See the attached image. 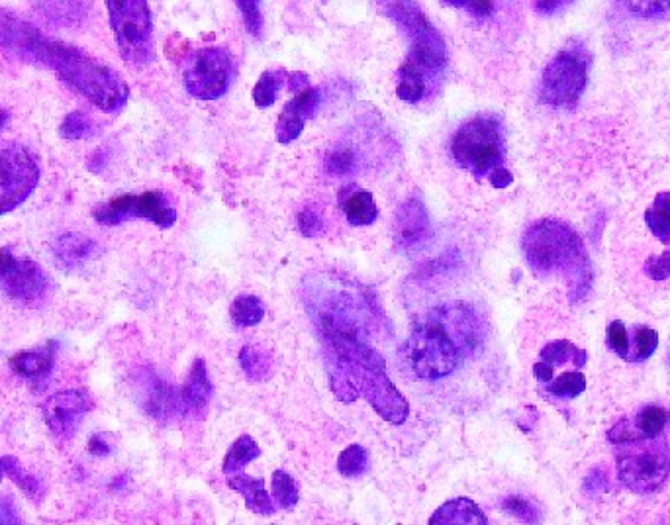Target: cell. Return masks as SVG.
Here are the masks:
<instances>
[{
  "label": "cell",
  "instance_id": "obj_40",
  "mask_svg": "<svg viewBox=\"0 0 670 525\" xmlns=\"http://www.w3.org/2000/svg\"><path fill=\"white\" fill-rule=\"evenodd\" d=\"M296 224H298V230L304 238H318L320 234H324V218L318 210L314 208H304L298 212V218H296Z\"/></svg>",
  "mask_w": 670,
  "mask_h": 525
},
{
  "label": "cell",
  "instance_id": "obj_21",
  "mask_svg": "<svg viewBox=\"0 0 670 525\" xmlns=\"http://www.w3.org/2000/svg\"><path fill=\"white\" fill-rule=\"evenodd\" d=\"M428 525H490L484 512L471 498H455L439 506Z\"/></svg>",
  "mask_w": 670,
  "mask_h": 525
},
{
  "label": "cell",
  "instance_id": "obj_26",
  "mask_svg": "<svg viewBox=\"0 0 670 525\" xmlns=\"http://www.w3.org/2000/svg\"><path fill=\"white\" fill-rule=\"evenodd\" d=\"M326 171L334 177H347L359 171L361 157L353 144H335L326 155Z\"/></svg>",
  "mask_w": 670,
  "mask_h": 525
},
{
  "label": "cell",
  "instance_id": "obj_28",
  "mask_svg": "<svg viewBox=\"0 0 670 525\" xmlns=\"http://www.w3.org/2000/svg\"><path fill=\"white\" fill-rule=\"evenodd\" d=\"M240 365L251 381H265L273 373V359L263 349L245 345L240 351Z\"/></svg>",
  "mask_w": 670,
  "mask_h": 525
},
{
  "label": "cell",
  "instance_id": "obj_15",
  "mask_svg": "<svg viewBox=\"0 0 670 525\" xmlns=\"http://www.w3.org/2000/svg\"><path fill=\"white\" fill-rule=\"evenodd\" d=\"M48 42L49 38L38 28L6 10H0V53H12L28 63L42 65Z\"/></svg>",
  "mask_w": 670,
  "mask_h": 525
},
{
  "label": "cell",
  "instance_id": "obj_10",
  "mask_svg": "<svg viewBox=\"0 0 670 525\" xmlns=\"http://www.w3.org/2000/svg\"><path fill=\"white\" fill-rule=\"evenodd\" d=\"M590 51L588 48L573 40L561 49L551 63L545 67L541 77V98L551 106H573L582 96L588 71H590Z\"/></svg>",
  "mask_w": 670,
  "mask_h": 525
},
{
  "label": "cell",
  "instance_id": "obj_27",
  "mask_svg": "<svg viewBox=\"0 0 670 525\" xmlns=\"http://www.w3.org/2000/svg\"><path fill=\"white\" fill-rule=\"evenodd\" d=\"M645 222L655 238L670 245V191L657 194L651 208L645 212Z\"/></svg>",
  "mask_w": 670,
  "mask_h": 525
},
{
  "label": "cell",
  "instance_id": "obj_8",
  "mask_svg": "<svg viewBox=\"0 0 670 525\" xmlns=\"http://www.w3.org/2000/svg\"><path fill=\"white\" fill-rule=\"evenodd\" d=\"M451 153L455 161L469 169L475 177H484L502 167L504 136L496 116H477L463 124L453 142Z\"/></svg>",
  "mask_w": 670,
  "mask_h": 525
},
{
  "label": "cell",
  "instance_id": "obj_54",
  "mask_svg": "<svg viewBox=\"0 0 670 525\" xmlns=\"http://www.w3.org/2000/svg\"><path fill=\"white\" fill-rule=\"evenodd\" d=\"M6 122H8V112L0 110V128H2V126H6Z\"/></svg>",
  "mask_w": 670,
  "mask_h": 525
},
{
  "label": "cell",
  "instance_id": "obj_2",
  "mask_svg": "<svg viewBox=\"0 0 670 525\" xmlns=\"http://www.w3.org/2000/svg\"><path fill=\"white\" fill-rule=\"evenodd\" d=\"M322 345L328 379L337 400L351 404L363 396L386 422L400 426L408 420L410 406L388 379L386 361L373 345L351 339L322 341Z\"/></svg>",
  "mask_w": 670,
  "mask_h": 525
},
{
  "label": "cell",
  "instance_id": "obj_51",
  "mask_svg": "<svg viewBox=\"0 0 670 525\" xmlns=\"http://www.w3.org/2000/svg\"><path fill=\"white\" fill-rule=\"evenodd\" d=\"M533 375L537 377V381L547 382V384L553 381V369L549 365H545V363L533 365Z\"/></svg>",
  "mask_w": 670,
  "mask_h": 525
},
{
  "label": "cell",
  "instance_id": "obj_33",
  "mask_svg": "<svg viewBox=\"0 0 670 525\" xmlns=\"http://www.w3.org/2000/svg\"><path fill=\"white\" fill-rule=\"evenodd\" d=\"M398 75H400V83H398V89H396V95L398 98H402L404 102H418L422 100V96L426 95V89H428V81L416 73L414 69L402 65L398 69Z\"/></svg>",
  "mask_w": 670,
  "mask_h": 525
},
{
  "label": "cell",
  "instance_id": "obj_36",
  "mask_svg": "<svg viewBox=\"0 0 670 525\" xmlns=\"http://www.w3.org/2000/svg\"><path fill=\"white\" fill-rule=\"evenodd\" d=\"M4 475H8L12 480H16V484H18L28 496H36V494L40 492V484H38V480L32 477V475H28V473L20 467V463H18L16 459H12V457H0V480L4 478Z\"/></svg>",
  "mask_w": 670,
  "mask_h": 525
},
{
  "label": "cell",
  "instance_id": "obj_22",
  "mask_svg": "<svg viewBox=\"0 0 670 525\" xmlns=\"http://www.w3.org/2000/svg\"><path fill=\"white\" fill-rule=\"evenodd\" d=\"M57 343L55 341H49L46 347L38 349V351H24V353H18L10 359V367L24 379H30V381H40V379H46L51 369H53V363H55V349Z\"/></svg>",
  "mask_w": 670,
  "mask_h": 525
},
{
  "label": "cell",
  "instance_id": "obj_46",
  "mask_svg": "<svg viewBox=\"0 0 670 525\" xmlns=\"http://www.w3.org/2000/svg\"><path fill=\"white\" fill-rule=\"evenodd\" d=\"M645 275L653 281L670 279V251H665L657 257H649L645 261Z\"/></svg>",
  "mask_w": 670,
  "mask_h": 525
},
{
  "label": "cell",
  "instance_id": "obj_20",
  "mask_svg": "<svg viewBox=\"0 0 670 525\" xmlns=\"http://www.w3.org/2000/svg\"><path fill=\"white\" fill-rule=\"evenodd\" d=\"M98 251V245L83 234H63L53 243L55 259L67 269H79L91 261Z\"/></svg>",
  "mask_w": 670,
  "mask_h": 525
},
{
  "label": "cell",
  "instance_id": "obj_45",
  "mask_svg": "<svg viewBox=\"0 0 670 525\" xmlns=\"http://www.w3.org/2000/svg\"><path fill=\"white\" fill-rule=\"evenodd\" d=\"M623 6L639 18H659L670 12V2H622Z\"/></svg>",
  "mask_w": 670,
  "mask_h": 525
},
{
  "label": "cell",
  "instance_id": "obj_34",
  "mask_svg": "<svg viewBox=\"0 0 670 525\" xmlns=\"http://www.w3.org/2000/svg\"><path fill=\"white\" fill-rule=\"evenodd\" d=\"M95 132V122L89 114L85 112H71L65 116L61 128H59V134L65 138V140H83V138H89L93 136Z\"/></svg>",
  "mask_w": 670,
  "mask_h": 525
},
{
  "label": "cell",
  "instance_id": "obj_13",
  "mask_svg": "<svg viewBox=\"0 0 670 525\" xmlns=\"http://www.w3.org/2000/svg\"><path fill=\"white\" fill-rule=\"evenodd\" d=\"M232 77L234 61L228 49H198L185 69V87L194 98L216 100L228 93Z\"/></svg>",
  "mask_w": 670,
  "mask_h": 525
},
{
  "label": "cell",
  "instance_id": "obj_1",
  "mask_svg": "<svg viewBox=\"0 0 670 525\" xmlns=\"http://www.w3.org/2000/svg\"><path fill=\"white\" fill-rule=\"evenodd\" d=\"M302 300L322 341L373 345L384 334L386 318L375 294L339 273H310L302 281Z\"/></svg>",
  "mask_w": 670,
  "mask_h": 525
},
{
  "label": "cell",
  "instance_id": "obj_23",
  "mask_svg": "<svg viewBox=\"0 0 670 525\" xmlns=\"http://www.w3.org/2000/svg\"><path fill=\"white\" fill-rule=\"evenodd\" d=\"M230 486L232 490L240 492L245 496V506L255 512V514H263L269 516L275 512L273 500L265 490V482L263 478H251L247 475H238V477L230 478Z\"/></svg>",
  "mask_w": 670,
  "mask_h": 525
},
{
  "label": "cell",
  "instance_id": "obj_3",
  "mask_svg": "<svg viewBox=\"0 0 670 525\" xmlns=\"http://www.w3.org/2000/svg\"><path fill=\"white\" fill-rule=\"evenodd\" d=\"M484 339L482 322L467 304L433 308L404 345L412 371L426 381H437L455 373L467 355L480 349Z\"/></svg>",
  "mask_w": 670,
  "mask_h": 525
},
{
  "label": "cell",
  "instance_id": "obj_14",
  "mask_svg": "<svg viewBox=\"0 0 670 525\" xmlns=\"http://www.w3.org/2000/svg\"><path fill=\"white\" fill-rule=\"evenodd\" d=\"M49 281L42 267L16 255L10 247L0 249V290L16 302L34 304L46 298Z\"/></svg>",
  "mask_w": 670,
  "mask_h": 525
},
{
  "label": "cell",
  "instance_id": "obj_17",
  "mask_svg": "<svg viewBox=\"0 0 670 525\" xmlns=\"http://www.w3.org/2000/svg\"><path fill=\"white\" fill-rule=\"evenodd\" d=\"M91 410V398L81 390H63L46 402L44 414L49 430L59 439H69Z\"/></svg>",
  "mask_w": 670,
  "mask_h": 525
},
{
  "label": "cell",
  "instance_id": "obj_39",
  "mask_svg": "<svg viewBox=\"0 0 670 525\" xmlns=\"http://www.w3.org/2000/svg\"><path fill=\"white\" fill-rule=\"evenodd\" d=\"M304 120H300L298 116H294V114H290V112H287V110H283L281 112V116H279V122H277V140L281 142V144H290V142H294V140H298L300 138V134H302V130H304Z\"/></svg>",
  "mask_w": 670,
  "mask_h": 525
},
{
  "label": "cell",
  "instance_id": "obj_31",
  "mask_svg": "<svg viewBox=\"0 0 670 525\" xmlns=\"http://www.w3.org/2000/svg\"><path fill=\"white\" fill-rule=\"evenodd\" d=\"M285 79H287V73L281 71V69L279 71H265L259 77L255 89H253L255 104L259 108H269L271 104H275V100L279 96V91H281Z\"/></svg>",
  "mask_w": 670,
  "mask_h": 525
},
{
  "label": "cell",
  "instance_id": "obj_5",
  "mask_svg": "<svg viewBox=\"0 0 670 525\" xmlns=\"http://www.w3.org/2000/svg\"><path fill=\"white\" fill-rule=\"evenodd\" d=\"M42 65L53 69L63 83L104 112H120L130 98L126 81L112 67L87 55L83 49L49 40Z\"/></svg>",
  "mask_w": 670,
  "mask_h": 525
},
{
  "label": "cell",
  "instance_id": "obj_16",
  "mask_svg": "<svg viewBox=\"0 0 670 525\" xmlns=\"http://www.w3.org/2000/svg\"><path fill=\"white\" fill-rule=\"evenodd\" d=\"M431 236L430 214L420 196L408 198L394 216V241L406 251H420Z\"/></svg>",
  "mask_w": 670,
  "mask_h": 525
},
{
  "label": "cell",
  "instance_id": "obj_44",
  "mask_svg": "<svg viewBox=\"0 0 670 525\" xmlns=\"http://www.w3.org/2000/svg\"><path fill=\"white\" fill-rule=\"evenodd\" d=\"M38 8L61 22V18H77L79 12H85V2H38Z\"/></svg>",
  "mask_w": 670,
  "mask_h": 525
},
{
  "label": "cell",
  "instance_id": "obj_25",
  "mask_svg": "<svg viewBox=\"0 0 670 525\" xmlns=\"http://www.w3.org/2000/svg\"><path fill=\"white\" fill-rule=\"evenodd\" d=\"M261 455V449L257 445V441L251 435H241L236 439V443L232 445V449L228 451L226 459H224V475H243V469Z\"/></svg>",
  "mask_w": 670,
  "mask_h": 525
},
{
  "label": "cell",
  "instance_id": "obj_12",
  "mask_svg": "<svg viewBox=\"0 0 670 525\" xmlns=\"http://www.w3.org/2000/svg\"><path fill=\"white\" fill-rule=\"evenodd\" d=\"M96 222L116 226L126 220L144 218L159 228H171L177 222V210L163 191H147L142 196L124 194L95 208Z\"/></svg>",
  "mask_w": 670,
  "mask_h": 525
},
{
  "label": "cell",
  "instance_id": "obj_29",
  "mask_svg": "<svg viewBox=\"0 0 670 525\" xmlns=\"http://www.w3.org/2000/svg\"><path fill=\"white\" fill-rule=\"evenodd\" d=\"M230 314H232V320L241 328H253L263 320L265 306L257 296L241 294L234 300Z\"/></svg>",
  "mask_w": 670,
  "mask_h": 525
},
{
  "label": "cell",
  "instance_id": "obj_32",
  "mask_svg": "<svg viewBox=\"0 0 670 525\" xmlns=\"http://www.w3.org/2000/svg\"><path fill=\"white\" fill-rule=\"evenodd\" d=\"M367 467H369V453L363 445L357 443L343 449L337 459V469L343 477H361L367 471Z\"/></svg>",
  "mask_w": 670,
  "mask_h": 525
},
{
  "label": "cell",
  "instance_id": "obj_50",
  "mask_svg": "<svg viewBox=\"0 0 670 525\" xmlns=\"http://www.w3.org/2000/svg\"><path fill=\"white\" fill-rule=\"evenodd\" d=\"M490 183H492L494 189H506L508 185L514 183V177H512V173L508 169L500 167V169H496V171L490 173Z\"/></svg>",
  "mask_w": 670,
  "mask_h": 525
},
{
  "label": "cell",
  "instance_id": "obj_47",
  "mask_svg": "<svg viewBox=\"0 0 670 525\" xmlns=\"http://www.w3.org/2000/svg\"><path fill=\"white\" fill-rule=\"evenodd\" d=\"M443 4H451V6H459L465 8L467 12H471L477 18H488L494 12V2H479V0H447Z\"/></svg>",
  "mask_w": 670,
  "mask_h": 525
},
{
  "label": "cell",
  "instance_id": "obj_49",
  "mask_svg": "<svg viewBox=\"0 0 670 525\" xmlns=\"http://www.w3.org/2000/svg\"><path fill=\"white\" fill-rule=\"evenodd\" d=\"M0 525H22L10 498L0 500Z\"/></svg>",
  "mask_w": 670,
  "mask_h": 525
},
{
  "label": "cell",
  "instance_id": "obj_53",
  "mask_svg": "<svg viewBox=\"0 0 670 525\" xmlns=\"http://www.w3.org/2000/svg\"><path fill=\"white\" fill-rule=\"evenodd\" d=\"M91 451H93L95 455H106L110 449H108V445H104V443L100 441V435H96V437L91 439Z\"/></svg>",
  "mask_w": 670,
  "mask_h": 525
},
{
  "label": "cell",
  "instance_id": "obj_42",
  "mask_svg": "<svg viewBox=\"0 0 670 525\" xmlns=\"http://www.w3.org/2000/svg\"><path fill=\"white\" fill-rule=\"evenodd\" d=\"M606 341H608V347L618 355L627 361L629 357V335H627V330L623 326V322L620 320H614L610 326H608V332H606Z\"/></svg>",
  "mask_w": 670,
  "mask_h": 525
},
{
  "label": "cell",
  "instance_id": "obj_6",
  "mask_svg": "<svg viewBox=\"0 0 670 525\" xmlns=\"http://www.w3.org/2000/svg\"><path fill=\"white\" fill-rule=\"evenodd\" d=\"M608 439L616 447L618 477L627 490L651 494L669 480L670 449L665 435L645 437L627 420H620Z\"/></svg>",
  "mask_w": 670,
  "mask_h": 525
},
{
  "label": "cell",
  "instance_id": "obj_48",
  "mask_svg": "<svg viewBox=\"0 0 670 525\" xmlns=\"http://www.w3.org/2000/svg\"><path fill=\"white\" fill-rule=\"evenodd\" d=\"M308 89H310V79H308V75H304V73H300V71L288 75V91H290L292 95H300V93H304V91H308Z\"/></svg>",
  "mask_w": 670,
  "mask_h": 525
},
{
  "label": "cell",
  "instance_id": "obj_52",
  "mask_svg": "<svg viewBox=\"0 0 670 525\" xmlns=\"http://www.w3.org/2000/svg\"><path fill=\"white\" fill-rule=\"evenodd\" d=\"M565 4H569V2H535V10L541 12V14H555V12L563 10Z\"/></svg>",
  "mask_w": 670,
  "mask_h": 525
},
{
  "label": "cell",
  "instance_id": "obj_24",
  "mask_svg": "<svg viewBox=\"0 0 670 525\" xmlns=\"http://www.w3.org/2000/svg\"><path fill=\"white\" fill-rule=\"evenodd\" d=\"M586 351L584 349H578L575 343L567 341V339H557V341H551L543 347L541 351V363L549 365L551 369L553 367H563L567 363H573L575 367H584L586 365Z\"/></svg>",
  "mask_w": 670,
  "mask_h": 525
},
{
  "label": "cell",
  "instance_id": "obj_18",
  "mask_svg": "<svg viewBox=\"0 0 670 525\" xmlns=\"http://www.w3.org/2000/svg\"><path fill=\"white\" fill-rule=\"evenodd\" d=\"M337 202L351 226H371L379 216L373 194L355 183L339 189Z\"/></svg>",
  "mask_w": 670,
  "mask_h": 525
},
{
  "label": "cell",
  "instance_id": "obj_30",
  "mask_svg": "<svg viewBox=\"0 0 670 525\" xmlns=\"http://www.w3.org/2000/svg\"><path fill=\"white\" fill-rule=\"evenodd\" d=\"M670 422V412L663 406H645L637 420H635V430L639 431L645 437H661L663 431Z\"/></svg>",
  "mask_w": 670,
  "mask_h": 525
},
{
  "label": "cell",
  "instance_id": "obj_9",
  "mask_svg": "<svg viewBox=\"0 0 670 525\" xmlns=\"http://www.w3.org/2000/svg\"><path fill=\"white\" fill-rule=\"evenodd\" d=\"M106 8L122 57L136 67L149 65L155 59L149 4L145 0H108Z\"/></svg>",
  "mask_w": 670,
  "mask_h": 525
},
{
  "label": "cell",
  "instance_id": "obj_37",
  "mask_svg": "<svg viewBox=\"0 0 670 525\" xmlns=\"http://www.w3.org/2000/svg\"><path fill=\"white\" fill-rule=\"evenodd\" d=\"M586 390V377L578 371H569L547 384V392L559 398H576Z\"/></svg>",
  "mask_w": 670,
  "mask_h": 525
},
{
  "label": "cell",
  "instance_id": "obj_7",
  "mask_svg": "<svg viewBox=\"0 0 670 525\" xmlns=\"http://www.w3.org/2000/svg\"><path fill=\"white\" fill-rule=\"evenodd\" d=\"M381 10L392 18L408 36L410 53L402 63L426 81L443 73L447 67V46L441 34L433 28L428 16L416 2H379Z\"/></svg>",
  "mask_w": 670,
  "mask_h": 525
},
{
  "label": "cell",
  "instance_id": "obj_4",
  "mask_svg": "<svg viewBox=\"0 0 670 525\" xmlns=\"http://www.w3.org/2000/svg\"><path fill=\"white\" fill-rule=\"evenodd\" d=\"M522 247L527 265L539 275H561L573 302L584 300L592 287V263L580 236L569 224L541 220L527 228Z\"/></svg>",
  "mask_w": 670,
  "mask_h": 525
},
{
  "label": "cell",
  "instance_id": "obj_38",
  "mask_svg": "<svg viewBox=\"0 0 670 525\" xmlns=\"http://www.w3.org/2000/svg\"><path fill=\"white\" fill-rule=\"evenodd\" d=\"M273 498L281 508H294L298 504V488L294 478L285 471L273 473Z\"/></svg>",
  "mask_w": 670,
  "mask_h": 525
},
{
  "label": "cell",
  "instance_id": "obj_19",
  "mask_svg": "<svg viewBox=\"0 0 670 525\" xmlns=\"http://www.w3.org/2000/svg\"><path fill=\"white\" fill-rule=\"evenodd\" d=\"M212 396V386L206 373V365L202 359H196L192 365L189 381L179 390L181 414H196L202 412Z\"/></svg>",
  "mask_w": 670,
  "mask_h": 525
},
{
  "label": "cell",
  "instance_id": "obj_43",
  "mask_svg": "<svg viewBox=\"0 0 670 525\" xmlns=\"http://www.w3.org/2000/svg\"><path fill=\"white\" fill-rule=\"evenodd\" d=\"M238 8L245 18V28L249 30V34L255 38H261L263 36V16L259 10V2L241 0L238 2Z\"/></svg>",
  "mask_w": 670,
  "mask_h": 525
},
{
  "label": "cell",
  "instance_id": "obj_35",
  "mask_svg": "<svg viewBox=\"0 0 670 525\" xmlns=\"http://www.w3.org/2000/svg\"><path fill=\"white\" fill-rule=\"evenodd\" d=\"M657 345H659V335L655 330H651L647 326H637L635 328V347L629 351L627 361L629 363L647 361L655 353Z\"/></svg>",
  "mask_w": 670,
  "mask_h": 525
},
{
  "label": "cell",
  "instance_id": "obj_41",
  "mask_svg": "<svg viewBox=\"0 0 670 525\" xmlns=\"http://www.w3.org/2000/svg\"><path fill=\"white\" fill-rule=\"evenodd\" d=\"M508 514H512L514 518L526 522V524H537L539 522V510L527 502L526 498L522 496H510L504 500V506H502Z\"/></svg>",
  "mask_w": 670,
  "mask_h": 525
},
{
  "label": "cell",
  "instance_id": "obj_11",
  "mask_svg": "<svg viewBox=\"0 0 670 525\" xmlns=\"http://www.w3.org/2000/svg\"><path fill=\"white\" fill-rule=\"evenodd\" d=\"M40 183L36 155L24 145H0V216L28 200Z\"/></svg>",
  "mask_w": 670,
  "mask_h": 525
}]
</instances>
